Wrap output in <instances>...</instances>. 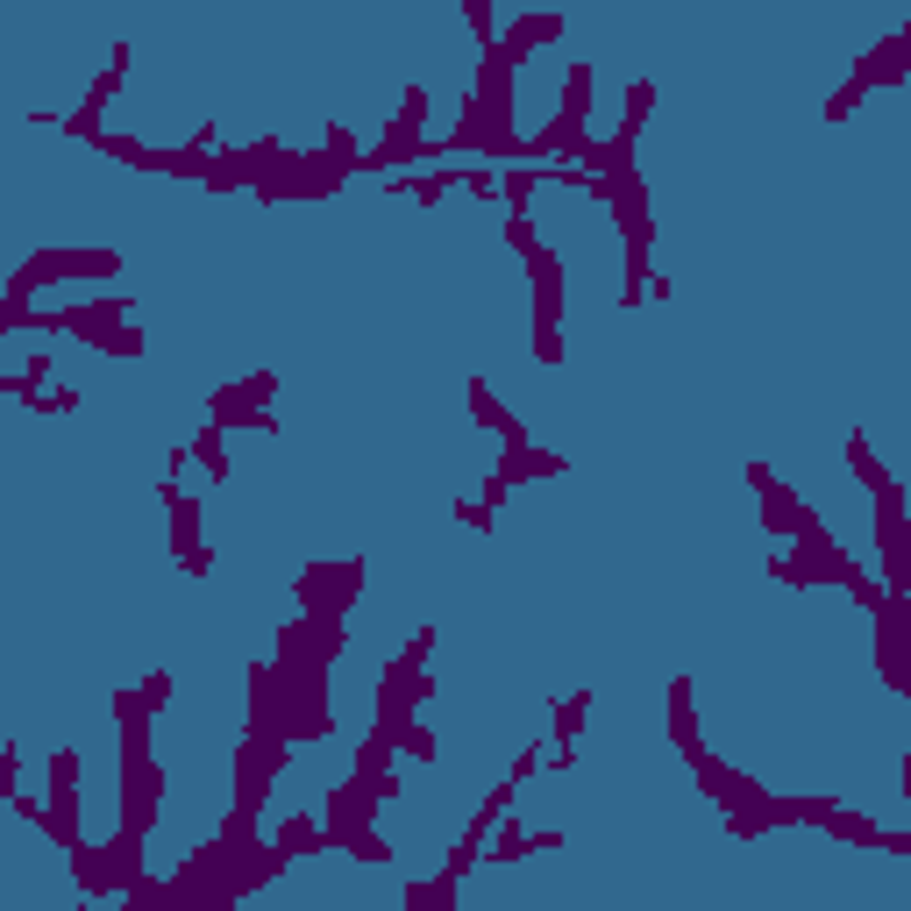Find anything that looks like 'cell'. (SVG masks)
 Returning a JSON list of instances; mask_svg holds the SVG:
<instances>
[{"label": "cell", "instance_id": "obj_7", "mask_svg": "<svg viewBox=\"0 0 911 911\" xmlns=\"http://www.w3.org/2000/svg\"><path fill=\"white\" fill-rule=\"evenodd\" d=\"M221 449H228V428H221V420H207V428L193 435V463H200V470H207V478H215V484L228 478V456H221Z\"/></svg>", "mask_w": 911, "mask_h": 911}, {"label": "cell", "instance_id": "obj_11", "mask_svg": "<svg viewBox=\"0 0 911 911\" xmlns=\"http://www.w3.org/2000/svg\"><path fill=\"white\" fill-rule=\"evenodd\" d=\"M399 755H414V762H435V755H442V740H435V726L406 720V726H399Z\"/></svg>", "mask_w": 911, "mask_h": 911}, {"label": "cell", "instance_id": "obj_8", "mask_svg": "<svg viewBox=\"0 0 911 911\" xmlns=\"http://www.w3.org/2000/svg\"><path fill=\"white\" fill-rule=\"evenodd\" d=\"M527 855H535V833H527L520 819H498L492 826V855L484 861H527Z\"/></svg>", "mask_w": 911, "mask_h": 911}, {"label": "cell", "instance_id": "obj_15", "mask_svg": "<svg viewBox=\"0 0 911 911\" xmlns=\"http://www.w3.org/2000/svg\"><path fill=\"white\" fill-rule=\"evenodd\" d=\"M29 406H36V414H79V392H72L65 377H51V385H43Z\"/></svg>", "mask_w": 911, "mask_h": 911}, {"label": "cell", "instance_id": "obj_16", "mask_svg": "<svg viewBox=\"0 0 911 911\" xmlns=\"http://www.w3.org/2000/svg\"><path fill=\"white\" fill-rule=\"evenodd\" d=\"M143 349H150V342H143V328H129V321H121L114 336H100V356H129V363H135Z\"/></svg>", "mask_w": 911, "mask_h": 911}, {"label": "cell", "instance_id": "obj_5", "mask_svg": "<svg viewBox=\"0 0 911 911\" xmlns=\"http://www.w3.org/2000/svg\"><path fill=\"white\" fill-rule=\"evenodd\" d=\"M463 406H470V420H478V428H492V435H506V428H513V414L498 406V392L484 385V377H470V385H463Z\"/></svg>", "mask_w": 911, "mask_h": 911}, {"label": "cell", "instance_id": "obj_6", "mask_svg": "<svg viewBox=\"0 0 911 911\" xmlns=\"http://www.w3.org/2000/svg\"><path fill=\"white\" fill-rule=\"evenodd\" d=\"M847 470H855V478H861V492H869V498H876V492H883V484H890V470L876 463V449H869V435H861V428L847 435Z\"/></svg>", "mask_w": 911, "mask_h": 911}, {"label": "cell", "instance_id": "obj_2", "mask_svg": "<svg viewBox=\"0 0 911 911\" xmlns=\"http://www.w3.org/2000/svg\"><path fill=\"white\" fill-rule=\"evenodd\" d=\"M670 740H677V755L683 762H705V740H698V705H691V677H677L670 683Z\"/></svg>", "mask_w": 911, "mask_h": 911}, {"label": "cell", "instance_id": "obj_3", "mask_svg": "<svg viewBox=\"0 0 911 911\" xmlns=\"http://www.w3.org/2000/svg\"><path fill=\"white\" fill-rule=\"evenodd\" d=\"M563 29H570V22H563V14H556V8H549V14H513V22H506V36H498V43H506V51H513V57H520V65H527V57H535L541 43H556V36H563Z\"/></svg>", "mask_w": 911, "mask_h": 911}, {"label": "cell", "instance_id": "obj_21", "mask_svg": "<svg viewBox=\"0 0 911 911\" xmlns=\"http://www.w3.org/2000/svg\"><path fill=\"white\" fill-rule=\"evenodd\" d=\"M898 783H904V804H911V748H904V762H898Z\"/></svg>", "mask_w": 911, "mask_h": 911}, {"label": "cell", "instance_id": "obj_4", "mask_svg": "<svg viewBox=\"0 0 911 911\" xmlns=\"http://www.w3.org/2000/svg\"><path fill=\"white\" fill-rule=\"evenodd\" d=\"M819 833H826V841H841V847H883V826H876V819H861V812H847V804H826Z\"/></svg>", "mask_w": 911, "mask_h": 911}, {"label": "cell", "instance_id": "obj_14", "mask_svg": "<svg viewBox=\"0 0 911 911\" xmlns=\"http://www.w3.org/2000/svg\"><path fill=\"white\" fill-rule=\"evenodd\" d=\"M861 100H869V86H861V79H855V72H847V79H841V86H833V100H826V121H847V114H855V108H861Z\"/></svg>", "mask_w": 911, "mask_h": 911}, {"label": "cell", "instance_id": "obj_13", "mask_svg": "<svg viewBox=\"0 0 911 911\" xmlns=\"http://www.w3.org/2000/svg\"><path fill=\"white\" fill-rule=\"evenodd\" d=\"M100 157H114V164H135V172H143V157H150V150L143 143H135V135H114V129H100Z\"/></svg>", "mask_w": 911, "mask_h": 911}, {"label": "cell", "instance_id": "obj_9", "mask_svg": "<svg viewBox=\"0 0 911 911\" xmlns=\"http://www.w3.org/2000/svg\"><path fill=\"white\" fill-rule=\"evenodd\" d=\"M648 114H656V79H634L627 94H619V129L641 135V129H648Z\"/></svg>", "mask_w": 911, "mask_h": 911}, {"label": "cell", "instance_id": "obj_10", "mask_svg": "<svg viewBox=\"0 0 911 911\" xmlns=\"http://www.w3.org/2000/svg\"><path fill=\"white\" fill-rule=\"evenodd\" d=\"M463 22H470V36L492 51L498 43V0H463Z\"/></svg>", "mask_w": 911, "mask_h": 911}, {"label": "cell", "instance_id": "obj_19", "mask_svg": "<svg viewBox=\"0 0 911 911\" xmlns=\"http://www.w3.org/2000/svg\"><path fill=\"white\" fill-rule=\"evenodd\" d=\"M463 193H470V200H498V164H470Z\"/></svg>", "mask_w": 911, "mask_h": 911}, {"label": "cell", "instance_id": "obj_20", "mask_svg": "<svg viewBox=\"0 0 911 911\" xmlns=\"http://www.w3.org/2000/svg\"><path fill=\"white\" fill-rule=\"evenodd\" d=\"M740 478H748V492H769V484H777V470H769L762 456H748V463H740Z\"/></svg>", "mask_w": 911, "mask_h": 911}, {"label": "cell", "instance_id": "obj_18", "mask_svg": "<svg viewBox=\"0 0 911 911\" xmlns=\"http://www.w3.org/2000/svg\"><path fill=\"white\" fill-rule=\"evenodd\" d=\"M456 520H463L470 535H492V527H498V513L484 506V498H456Z\"/></svg>", "mask_w": 911, "mask_h": 911}, {"label": "cell", "instance_id": "obj_12", "mask_svg": "<svg viewBox=\"0 0 911 911\" xmlns=\"http://www.w3.org/2000/svg\"><path fill=\"white\" fill-rule=\"evenodd\" d=\"M278 385H285L278 371H256V377H242V385H221V392H228V399H242V406H264Z\"/></svg>", "mask_w": 911, "mask_h": 911}, {"label": "cell", "instance_id": "obj_17", "mask_svg": "<svg viewBox=\"0 0 911 911\" xmlns=\"http://www.w3.org/2000/svg\"><path fill=\"white\" fill-rule=\"evenodd\" d=\"M506 250H513V256H535V250H541L535 215H506Z\"/></svg>", "mask_w": 911, "mask_h": 911}, {"label": "cell", "instance_id": "obj_1", "mask_svg": "<svg viewBox=\"0 0 911 911\" xmlns=\"http://www.w3.org/2000/svg\"><path fill=\"white\" fill-rule=\"evenodd\" d=\"M43 278L57 285H86V278H121V250H36L14 264V285H29L36 293Z\"/></svg>", "mask_w": 911, "mask_h": 911}]
</instances>
